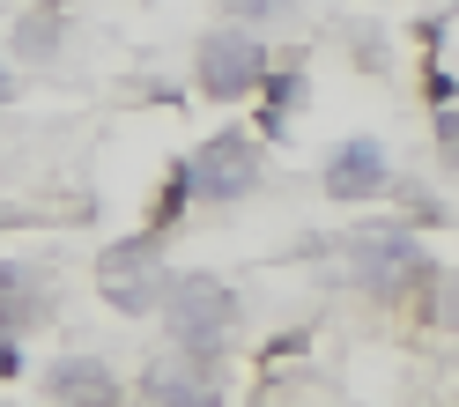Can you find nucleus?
<instances>
[{
	"instance_id": "9d476101",
	"label": "nucleus",
	"mask_w": 459,
	"mask_h": 407,
	"mask_svg": "<svg viewBox=\"0 0 459 407\" xmlns=\"http://www.w3.org/2000/svg\"><path fill=\"white\" fill-rule=\"evenodd\" d=\"M8 363H15V341H8V333H0V370H8Z\"/></svg>"
},
{
	"instance_id": "f03ea898",
	"label": "nucleus",
	"mask_w": 459,
	"mask_h": 407,
	"mask_svg": "<svg viewBox=\"0 0 459 407\" xmlns=\"http://www.w3.org/2000/svg\"><path fill=\"white\" fill-rule=\"evenodd\" d=\"M97 281H104V297L119 304V311H149V304H163L170 267H163L156 238H126V245H111V252H104Z\"/></svg>"
},
{
	"instance_id": "423d86ee",
	"label": "nucleus",
	"mask_w": 459,
	"mask_h": 407,
	"mask_svg": "<svg viewBox=\"0 0 459 407\" xmlns=\"http://www.w3.org/2000/svg\"><path fill=\"white\" fill-rule=\"evenodd\" d=\"M385 186V149L378 141H349V149H333V163H326V193L333 200H370Z\"/></svg>"
},
{
	"instance_id": "6e6552de",
	"label": "nucleus",
	"mask_w": 459,
	"mask_h": 407,
	"mask_svg": "<svg viewBox=\"0 0 459 407\" xmlns=\"http://www.w3.org/2000/svg\"><path fill=\"white\" fill-rule=\"evenodd\" d=\"M52 400H67V407H104V400H111V370H104L97 356L52 363Z\"/></svg>"
},
{
	"instance_id": "39448f33",
	"label": "nucleus",
	"mask_w": 459,
	"mask_h": 407,
	"mask_svg": "<svg viewBox=\"0 0 459 407\" xmlns=\"http://www.w3.org/2000/svg\"><path fill=\"white\" fill-rule=\"evenodd\" d=\"M186 178H193L200 200H238V193H252V178H260V149L238 141V134H222V141H208V149L193 156Z\"/></svg>"
},
{
	"instance_id": "f257e3e1",
	"label": "nucleus",
	"mask_w": 459,
	"mask_h": 407,
	"mask_svg": "<svg viewBox=\"0 0 459 407\" xmlns=\"http://www.w3.org/2000/svg\"><path fill=\"white\" fill-rule=\"evenodd\" d=\"M163 318H170V341L186 348V356H215V348H230V333H238V297H230V281L215 274H186L163 289Z\"/></svg>"
},
{
	"instance_id": "9b49d317",
	"label": "nucleus",
	"mask_w": 459,
	"mask_h": 407,
	"mask_svg": "<svg viewBox=\"0 0 459 407\" xmlns=\"http://www.w3.org/2000/svg\"><path fill=\"white\" fill-rule=\"evenodd\" d=\"M8 97H15V82H8V67H0V104H8Z\"/></svg>"
},
{
	"instance_id": "7ed1b4c3",
	"label": "nucleus",
	"mask_w": 459,
	"mask_h": 407,
	"mask_svg": "<svg viewBox=\"0 0 459 407\" xmlns=\"http://www.w3.org/2000/svg\"><path fill=\"white\" fill-rule=\"evenodd\" d=\"M415 267H422V245L408 238V229H356V238L341 245V274L363 281V289H393Z\"/></svg>"
},
{
	"instance_id": "20e7f679",
	"label": "nucleus",
	"mask_w": 459,
	"mask_h": 407,
	"mask_svg": "<svg viewBox=\"0 0 459 407\" xmlns=\"http://www.w3.org/2000/svg\"><path fill=\"white\" fill-rule=\"evenodd\" d=\"M260 67H267V52H260L252 30H215L200 45V90L208 97H245L260 82Z\"/></svg>"
},
{
	"instance_id": "1a4fd4ad",
	"label": "nucleus",
	"mask_w": 459,
	"mask_h": 407,
	"mask_svg": "<svg viewBox=\"0 0 459 407\" xmlns=\"http://www.w3.org/2000/svg\"><path fill=\"white\" fill-rule=\"evenodd\" d=\"M437 311H445V326H459V267H452V281H445V297H437Z\"/></svg>"
},
{
	"instance_id": "0eeeda50",
	"label": "nucleus",
	"mask_w": 459,
	"mask_h": 407,
	"mask_svg": "<svg viewBox=\"0 0 459 407\" xmlns=\"http://www.w3.org/2000/svg\"><path fill=\"white\" fill-rule=\"evenodd\" d=\"M149 400L156 407H222L215 377L200 370V363H156L149 370Z\"/></svg>"
}]
</instances>
